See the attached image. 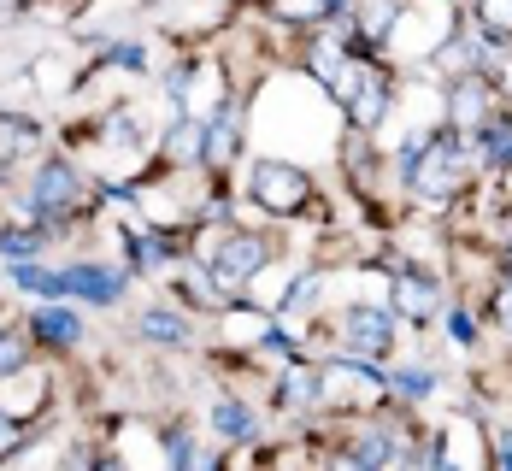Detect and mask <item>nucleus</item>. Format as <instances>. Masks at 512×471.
<instances>
[{
  "label": "nucleus",
  "mask_w": 512,
  "mask_h": 471,
  "mask_svg": "<svg viewBox=\"0 0 512 471\" xmlns=\"http://www.w3.org/2000/svg\"><path fill=\"white\" fill-rule=\"evenodd\" d=\"M460 177H465V148L454 136H430V148H424L407 183H418V195H430V201H448L460 189Z\"/></svg>",
  "instance_id": "f257e3e1"
},
{
  "label": "nucleus",
  "mask_w": 512,
  "mask_h": 471,
  "mask_svg": "<svg viewBox=\"0 0 512 471\" xmlns=\"http://www.w3.org/2000/svg\"><path fill=\"white\" fill-rule=\"evenodd\" d=\"M254 195L265 212H301L312 195L307 171H295V165H277V159H265V165H254Z\"/></svg>",
  "instance_id": "f03ea898"
},
{
  "label": "nucleus",
  "mask_w": 512,
  "mask_h": 471,
  "mask_svg": "<svg viewBox=\"0 0 512 471\" xmlns=\"http://www.w3.org/2000/svg\"><path fill=\"white\" fill-rule=\"evenodd\" d=\"M265 265V242L259 236H218V254H212V289H242Z\"/></svg>",
  "instance_id": "7ed1b4c3"
},
{
  "label": "nucleus",
  "mask_w": 512,
  "mask_h": 471,
  "mask_svg": "<svg viewBox=\"0 0 512 471\" xmlns=\"http://www.w3.org/2000/svg\"><path fill=\"white\" fill-rule=\"evenodd\" d=\"M77 201H83L77 171H71V165H59V159H48V165L36 171V212H42V218H59V212H71Z\"/></svg>",
  "instance_id": "20e7f679"
},
{
  "label": "nucleus",
  "mask_w": 512,
  "mask_h": 471,
  "mask_svg": "<svg viewBox=\"0 0 512 471\" xmlns=\"http://www.w3.org/2000/svg\"><path fill=\"white\" fill-rule=\"evenodd\" d=\"M389 348H395V324H389V313L354 307V313H348V354H359V360H383Z\"/></svg>",
  "instance_id": "39448f33"
},
{
  "label": "nucleus",
  "mask_w": 512,
  "mask_h": 471,
  "mask_svg": "<svg viewBox=\"0 0 512 471\" xmlns=\"http://www.w3.org/2000/svg\"><path fill=\"white\" fill-rule=\"evenodd\" d=\"M448 118H454V130H483V124L495 118V95H489V83H483L477 71H465L460 83H454Z\"/></svg>",
  "instance_id": "423d86ee"
},
{
  "label": "nucleus",
  "mask_w": 512,
  "mask_h": 471,
  "mask_svg": "<svg viewBox=\"0 0 512 471\" xmlns=\"http://www.w3.org/2000/svg\"><path fill=\"white\" fill-rule=\"evenodd\" d=\"M65 277H71V295H83V301H95V307H112L118 289H124V277L106 271V265H77V271H65Z\"/></svg>",
  "instance_id": "0eeeda50"
},
{
  "label": "nucleus",
  "mask_w": 512,
  "mask_h": 471,
  "mask_svg": "<svg viewBox=\"0 0 512 471\" xmlns=\"http://www.w3.org/2000/svg\"><path fill=\"white\" fill-rule=\"evenodd\" d=\"M395 307L424 324V318L436 313V283H430V277H401V283H395Z\"/></svg>",
  "instance_id": "6e6552de"
},
{
  "label": "nucleus",
  "mask_w": 512,
  "mask_h": 471,
  "mask_svg": "<svg viewBox=\"0 0 512 471\" xmlns=\"http://www.w3.org/2000/svg\"><path fill=\"white\" fill-rule=\"evenodd\" d=\"M212 430H218L224 442H248V436H254V413H248L242 401H218V407H212Z\"/></svg>",
  "instance_id": "1a4fd4ad"
},
{
  "label": "nucleus",
  "mask_w": 512,
  "mask_h": 471,
  "mask_svg": "<svg viewBox=\"0 0 512 471\" xmlns=\"http://www.w3.org/2000/svg\"><path fill=\"white\" fill-rule=\"evenodd\" d=\"M136 330L148 336V342H159V348H177V342H189V324L177 313H142L136 318Z\"/></svg>",
  "instance_id": "9d476101"
},
{
  "label": "nucleus",
  "mask_w": 512,
  "mask_h": 471,
  "mask_svg": "<svg viewBox=\"0 0 512 471\" xmlns=\"http://www.w3.org/2000/svg\"><path fill=\"white\" fill-rule=\"evenodd\" d=\"M12 277H18V283H24L30 295H42V301H59V295H71V277H65V271H42V265H18Z\"/></svg>",
  "instance_id": "9b49d317"
},
{
  "label": "nucleus",
  "mask_w": 512,
  "mask_h": 471,
  "mask_svg": "<svg viewBox=\"0 0 512 471\" xmlns=\"http://www.w3.org/2000/svg\"><path fill=\"white\" fill-rule=\"evenodd\" d=\"M165 148H171V159H183V165H195V159H206V124H195V118H183L171 136H165Z\"/></svg>",
  "instance_id": "f8f14e48"
},
{
  "label": "nucleus",
  "mask_w": 512,
  "mask_h": 471,
  "mask_svg": "<svg viewBox=\"0 0 512 471\" xmlns=\"http://www.w3.org/2000/svg\"><path fill=\"white\" fill-rule=\"evenodd\" d=\"M395 18H401V6H395V0H359V36H371V42H383Z\"/></svg>",
  "instance_id": "ddd939ff"
},
{
  "label": "nucleus",
  "mask_w": 512,
  "mask_h": 471,
  "mask_svg": "<svg viewBox=\"0 0 512 471\" xmlns=\"http://www.w3.org/2000/svg\"><path fill=\"white\" fill-rule=\"evenodd\" d=\"M36 336H48V342H59V348H71L77 336H83V324L71 313H59V307H42L36 313Z\"/></svg>",
  "instance_id": "4468645a"
},
{
  "label": "nucleus",
  "mask_w": 512,
  "mask_h": 471,
  "mask_svg": "<svg viewBox=\"0 0 512 471\" xmlns=\"http://www.w3.org/2000/svg\"><path fill=\"white\" fill-rule=\"evenodd\" d=\"M230 154H236V112L224 106V112L212 118V130H206V159H218V165H224Z\"/></svg>",
  "instance_id": "2eb2a0df"
},
{
  "label": "nucleus",
  "mask_w": 512,
  "mask_h": 471,
  "mask_svg": "<svg viewBox=\"0 0 512 471\" xmlns=\"http://www.w3.org/2000/svg\"><path fill=\"white\" fill-rule=\"evenodd\" d=\"M477 24L495 42H512V0H477Z\"/></svg>",
  "instance_id": "dca6fc26"
},
{
  "label": "nucleus",
  "mask_w": 512,
  "mask_h": 471,
  "mask_svg": "<svg viewBox=\"0 0 512 471\" xmlns=\"http://www.w3.org/2000/svg\"><path fill=\"white\" fill-rule=\"evenodd\" d=\"M483 154L495 159V165H512V124L501 118V112L483 124Z\"/></svg>",
  "instance_id": "f3484780"
},
{
  "label": "nucleus",
  "mask_w": 512,
  "mask_h": 471,
  "mask_svg": "<svg viewBox=\"0 0 512 471\" xmlns=\"http://www.w3.org/2000/svg\"><path fill=\"white\" fill-rule=\"evenodd\" d=\"M318 12H348V0H277V18H289V24H307Z\"/></svg>",
  "instance_id": "a211bd4d"
},
{
  "label": "nucleus",
  "mask_w": 512,
  "mask_h": 471,
  "mask_svg": "<svg viewBox=\"0 0 512 471\" xmlns=\"http://www.w3.org/2000/svg\"><path fill=\"white\" fill-rule=\"evenodd\" d=\"M36 142V124H24V118H0V159L24 154Z\"/></svg>",
  "instance_id": "6ab92c4d"
},
{
  "label": "nucleus",
  "mask_w": 512,
  "mask_h": 471,
  "mask_svg": "<svg viewBox=\"0 0 512 471\" xmlns=\"http://www.w3.org/2000/svg\"><path fill=\"white\" fill-rule=\"evenodd\" d=\"M477 53H483L477 42H448L436 65H442V71H477Z\"/></svg>",
  "instance_id": "aec40b11"
},
{
  "label": "nucleus",
  "mask_w": 512,
  "mask_h": 471,
  "mask_svg": "<svg viewBox=\"0 0 512 471\" xmlns=\"http://www.w3.org/2000/svg\"><path fill=\"white\" fill-rule=\"evenodd\" d=\"M36 248H42L36 230H6V236H0V254H6V260H30Z\"/></svg>",
  "instance_id": "412c9836"
},
{
  "label": "nucleus",
  "mask_w": 512,
  "mask_h": 471,
  "mask_svg": "<svg viewBox=\"0 0 512 471\" xmlns=\"http://www.w3.org/2000/svg\"><path fill=\"white\" fill-rule=\"evenodd\" d=\"M430 383H436V377H430L424 366H407V371H395V389H401L407 401H424V395H430Z\"/></svg>",
  "instance_id": "4be33fe9"
},
{
  "label": "nucleus",
  "mask_w": 512,
  "mask_h": 471,
  "mask_svg": "<svg viewBox=\"0 0 512 471\" xmlns=\"http://www.w3.org/2000/svg\"><path fill=\"white\" fill-rule=\"evenodd\" d=\"M24 354H30V342L12 330V336H0V377H12V371L24 366Z\"/></svg>",
  "instance_id": "5701e85b"
},
{
  "label": "nucleus",
  "mask_w": 512,
  "mask_h": 471,
  "mask_svg": "<svg viewBox=\"0 0 512 471\" xmlns=\"http://www.w3.org/2000/svg\"><path fill=\"white\" fill-rule=\"evenodd\" d=\"M277 401H283V407H307V401H312V383L301 377V371H295V377H283V395H277Z\"/></svg>",
  "instance_id": "b1692460"
},
{
  "label": "nucleus",
  "mask_w": 512,
  "mask_h": 471,
  "mask_svg": "<svg viewBox=\"0 0 512 471\" xmlns=\"http://www.w3.org/2000/svg\"><path fill=\"white\" fill-rule=\"evenodd\" d=\"M130 260H136V265H159V260H165V248L142 236V242H130Z\"/></svg>",
  "instance_id": "393cba45"
},
{
  "label": "nucleus",
  "mask_w": 512,
  "mask_h": 471,
  "mask_svg": "<svg viewBox=\"0 0 512 471\" xmlns=\"http://www.w3.org/2000/svg\"><path fill=\"white\" fill-rule=\"evenodd\" d=\"M112 65H130V71H142V65H148V53L130 48V42H118V48H112Z\"/></svg>",
  "instance_id": "a878e982"
},
{
  "label": "nucleus",
  "mask_w": 512,
  "mask_h": 471,
  "mask_svg": "<svg viewBox=\"0 0 512 471\" xmlns=\"http://www.w3.org/2000/svg\"><path fill=\"white\" fill-rule=\"evenodd\" d=\"M165 460H177V466H189V460H195V448H189V436H165Z\"/></svg>",
  "instance_id": "bb28decb"
},
{
  "label": "nucleus",
  "mask_w": 512,
  "mask_h": 471,
  "mask_svg": "<svg viewBox=\"0 0 512 471\" xmlns=\"http://www.w3.org/2000/svg\"><path fill=\"white\" fill-rule=\"evenodd\" d=\"M165 89H171V101H183V95H189V65H171V77H165Z\"/></svg>",
  "instance_id": "cd10ccee"
},
{
  "label": "nucleus",
  "mask_w": 512,
  "mask_h": 471,
  "mask_svg": "<svg viewBox=\"0 0 512 471\" xmlns=\"http://www.w3.org/2000/svg\"><path fill=\"white\" fill-rule=\"evenodd\" d=\"M454 342H460V348H471V342H477V324H471V313H454Z\"/></svg>",
  "instance_id": "c85d7f7f"
},
{
  "label": "nucleus",
  "mask_w": 512,
  "mask_h": 471,
  "mask_svg": "<svg viewBox=\"0 0 512 471\" xmlns=\"http://www.w3.org/2000/svg\"><path fill=\"white\" fill-rule=\"evenodd\" d=\"M495 318H501V324H507V330H512V289H507V295H501V301H495Z\"/></svg>",
  "instance_id": "c756f323"
},
{
  "label": "nucleus",
  "mask_w": 512,
  "mask_h": 471,
  "mask_svg": "<svg viewBox=\"0 0 512 471\" xmlns=\"http://www.w3.org/2000/svg\"><path fill=\"white\" fill-rule=\"evenodd\" d=\"M495 460H501V466H512V430L501 436V448H495Z\"/></svg>",
  "instance_id": "7c9ffc66"
},
{
  "label": "nucleus",
  "mask_w": 512,
  "mask_h": 471,
  "mask_svg": "<svg viewBox=\"0 0 512 471\" xmlns=\"http://www.w3.org/2000/svg\"><path fill=\"white\" fill-rule=\"evenodd\" d=\"M6 436H12V424H6V419H0V442H6Z\"/></svg>",
  "instance_id": "2f4dec72"
},
{
  "label": "nucleus",
  "mask_w": 512,
  "mask_h": 471,
  "mask_svg": "<svg viewBox=\"0 0 512 471\" xmlns=\"http://www.w3.org/2000/svg\"><path fill=\"white\" fill-rule=\"evenodd\" d=\"M507 277H512V254H507Z\"/></svg>",
  "instance_id": "473e14b6"
}]
</instances>
